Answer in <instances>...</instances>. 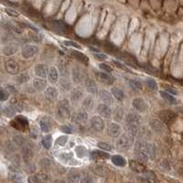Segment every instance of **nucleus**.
Masks as SVG:
<instances>
[{"label":"nucleus","mask_w":183,"mask_h":183,"mask_svg":"<svg viewBox=\"0 0 183 183\" xmlns=\"http://www.w3.org/2000/svg\"><path fill=\"white\" fill-rule=\"evenodd\" d=\"M56 113L57 116L61 120L68 119L70 116H71V103L68 99H62L59 101L56 107Z\"/></svg>","instance_id":"nucleus-1"},{"label":"nucleus","mask_w":183,"mask_h":183,"mask_svg":"<svg viewBox=\"0 0 183 183\" xmlns=\"http://www.w3.org/2000/svg\"><path fill=\"white\" fill-rule=\"evenodd\" d=\"M135 155L140 161H148L149 159L148 152V142L137 140L135 145Z\"/></svg>","instance_id":"nucleus-2"},{"label":"nucleus","mask_w":183,"mask_h":183,"mask_svg":"<svg viewBox=\"0 0 183 183\" xmlns=\"http://www.w3.org/2000/svg\"><path fill=\"white\" fill-rule=\"evenodd\" d=\"M133 141H134V138L128 136L127 134L122 135L116 140V143H115L116 149L118 150H121V151L128 150V149H131V147L133 145Z\"/></svg>","instance_id":"nucleus-3"},{"label":"nucleus","mask_w":183,"mask_h":183,"mask_svg":"<svg viewBox=\"0 0 183 183\" xmlns=\"http://www.w3.org/2000/svg\"><path fill=\"white\" fill-rule=\"evenodd\" d=\"M71 75V80H72V81L75 84H78V85L84 83L86 79H87L85 72L80 67H77V66L74 67V68H72Z\"/></svg>","instance_id":"nucleus-4"},{"label":"nucleus","mask_w":183,"mask_h":183,"mask_svg":"<svg viewBox=\"0 0 183 183\" xmlns=\"http://www.w3.org/2000/svg\"><path fill=\"white\" fill-rule=\"evenodd\" d=\"M89 124L90 127L94 132H102L104 129V121L102 116L99 115L92 116L89 121Z\"/></svg>","instance_id":"nucleus-5"},{"label":"nucleus","mask_w":183,"mask_h":183,"mask_svg":"<svg viewBox=\"0 0 183 183\" xmlns=\"http://www.w3.org/2000/svg\"><path fill=\"white\" fill-rule=\"evenodd\" d=\"M125 122H126V126H140L141 123H142V117L139 115V114L130 112V113L126 114Z\"/></svg>","instance_id":"nucleus-6"},{"label":"nucleus","mask_w":183,"mask_h":183,"mask_svg":"<svg viewBox=\"0 0 183 183\" xmlns=\"http://www.w3.org/2000/svg\"><path fill=\"white\" fill-rule=\"evenodd\" d=\"M39 49L36 45L32 44H27L22 48L21 50V55L25 59H30V58L34 57L35 55L38 53Z\"/></svg>","instance_id":"nucleus-7"},{"label":"nucleus","mask_w":183,"mask_h":183,"mask_svg":"<svg viewBox=\"0 0 183 183\" xmlns=\"http://www.w3.org/2000/svg\"><path fill=\"white\" fill-rule=\"evenodd\" d=\"M71 120H72L73 123H75L77 125H82V124L87 122V120H88V114L84 110L77 111V112L72 114Z\"/></svg>","instance_id":"nucleus-8"},{"label":"nucleus","mask_w":183,"mask_h":183,"mask_svg":"<svg viewBox=\"0 0 183 183\" xmlns=\"http://www.w3.org/2000/svg\"><path fill=\"white\" fill-rule=\"evenodd\" d=\"M83 92L81 88H73L71 92V102L73 104H79L84 99Z\"/></svg>","instance_id":"nucleus-9"},{"label":"nucleus","mask_w":183,"mask_h":183,"mask_svg":"<svg viewBox=\"0 0 183 183\" xmlns=\"http://www.w3.org/2000/svg\"><path fill=\"white\" fill-rule=\"evenodd\" d=\"M95 76L97 78V80L99 81L100 82L104 83V84H113L114 81V77L112 75H110L107 72L104 71H96L95 72Z\"/></svg>","instance_id":"nucleus-10"},{"label":"nucleus","mask_w":183,"mask_h":183,"mask_svg":"<svg viewBox=\"0 0 183 183\" xmlns=\"http://www.w3.org/2000/svg\"><path fill=\"white\" fill-rule=\"evenodd\" d=\"M97 112L100 114V116H102L103 118H110L112 116L113 111L111 110L110 106L108 104L101 103L97 105Z\"/></svg>","instance_id":"nucleus-11"},{"label":"nucleus","mask_w":183,"mask_h":183,"mask_svg":"<svg viewBox=\"0 0 183 183\" xmlns=\"http://www.w3.org/2000/svg\"><path fill=\"white\" fill-rule=\"evenodd\" d=\"M5 69H6V71L8 73L13 74V75H16L19 71V65L14 60H7L5 62Z\"/></svg>","instance_id":"nucleus-12"},{"label":"nucleus","mask_w":183,"mask_h":183,"mask_svg":"<svg viewBox=\"0 0 183 183\" xmlns=\"http://www.w3.org/2000/svg\"><path fill=\"white\" fill-rule=\"evenodd\" d=\"M49 180V176L46 172H39L38 174L29 177V183H43Z\"/></svg>","instance_id":"nucleus-13"},{"label":"nucleus","mask_w":183,"mask_h":183,"mask_svg":"<svg viewBox=\"0 0 183 183\" xmlns=\"http://www.w3.org/2000/svg\"><path fill=\"white\" fill-rule=\"evenodd\" d=\"M99 98L100 100L105 104H108V105H111L114 103V96L112 93H110L108 91L106 90H100L99 91Z\"/></svg>","instance_id":"nucleus-14"},{"label":"nucleus","mask_w":183,"mask_h":183,"mask_svg":"<svg viewBox=\"0 0 183 183\" xmlns=\"http://www.w3.org/2000/svg\"><path fill=\"white\" fill-rule=\"evenodd\" d=\"M132 104H133V107L139 113H144L148 109V104L142 98H135L132 101Z\"/></svg>","instance_id":"nucleus-15"},{"label":"nucleus","mask_w":183,"mask_h":183,"mask_svg":"<svg viewBox=\"0 0 183 183\" xmlns=\"http://www.w3.org/2000/svg\"><path fill=\"white\" fill-rule=\"evenodd\" d=\"M21 155H22L23 161L25 163L29 164L32 160V159H33L34 152L31 149V148H29L28 145H26V146H24L22 149H21Z\"/></svg>","instance_id":"nucleus-16"},{"label":"nucleus","mask_w":183,"mask_h":183,"mask_svg":"<svg viewBox=\"0 0 183 183\" xmlns=\"http://www.w3.org/2000/svg\"><path fill=\"white\" fill-rule=\"evenodd\" d=\"M84 86L86 88V91L89 93H91L92 95H96L97 93H99L98 91V87L97 84L95 82V81L92 80L91 78H87L85 82H84Z\"/></svg>","instance_id":"nucleus-17"},{"label":"nucleus","mask_w":183,"mask_h":183,"mask_svg":"<svg viewBox=\"0 0 183 183\" xmlns=\"http://www.w3.org/2000/svg\"><path fill=\"white\" fill-rule=\"evenodd\" d=\"M23 109V107L20 105V104H14V105H9V106H7V107H5L3 110H2V112H3V114H5L6 116H8V117H12L13 115H15V114L17 113V112H19V111H21Z\"/></svg>","instance_id":"nucleus-18"},{"label":"nucleus","mask_w":183,"mask_h":183,"mask_svg":"<svg viewBox=\"0 0 183 183\" xmlns=\"http://www.w3.org/2000/svg\"><path fill=\"white\" fill-rule=\"evenodd\" d=\"M107 133L110 137H119L122 133V128L120 125H118L117 123H111L108 126Z\"/></svg>","instance_id":"nucleus-19"},{"label":"nucleus","mask_w":183,"mask_h":183,"mask_svg":"<svg viewBox=\"0 0 183 183\" xmlns=\"http://www.w3.org/2000/svg\"><path fill=\"white\" fill-rule=\"evenodd\" d=\"M49 71L50 69L46 64H38L35 67V74L37 77L45 79L46 77H48Z\"/></svg>","instance_id":"nucleus-20"},{"label":"nucleus","mask_w":183,"mask_h":183,"mask_svg":"<svg viewBox=\"0 0 183 183\" xmlns=\"http://www.w3.org/2000/svg\"><path fill=\"white\" fill-rule=\"evenodd\" d=\"M175 118V114L170 110H162L159 113V119H160L164 123H170Z\"/></svg>","instance_id":"nucleus-21"},{"label":"nucleus","mask_w":183,"mask_h":183,"mask_svg":"<svg viewBox=\"0 0 183 183\" xmlns=\"http://www.w3.org/2000/svg\"><path fill=\"white\" fill-rule=\"evenodd\" d=\"M94 107V100L92 96H86L81 102V108L85 112H90Z\"/></svg>","instance_id":"nucleus-22"},{"label":"nucleus","mask_w":183,"mask_h":183,"mask_svg":"<svg viewBox=\"0 0 183 183\" xmlns=\"http://www.w3.org/2000/svg\"><path fill=\"white\" fill-rule=\"evenodd\" d=\"M59 84H60V89L61 91L66 92L69 90H72L71 89V82L69 76H60Z\"/></svg>","instance_id":"nucleus-23"},{"label":"nucleus","mask_w":183,"mask_h":183,"mask_svg":"<svg viewBox=\"0 0 183 183\" xmlns=\"http://www.w3.org/2000/svg\"><path fill=\"white\" fill-rule=\"evenodd\" d=\"M45 98L49 101H54L58 97V90L55 87H48L44 92Z\"/></svg>","instance_id":"nucleus-24"},{"label":"nucleus","mask_w":183,"mask_h":183,"mask_svg":"<svg viewBox=\"0 0 183 183\" xmlns=\"http://www.w3.org/2000/svg\"><path fill=\"white\" fill-rule=\"evenodd\" d=\"M81 180V173L77 170H71L67 175V183H79Z\"/></svg>","instance_id":"nucleus-25"},{"label":"nucleus","mask_w":183,"mask_h":183,"mask_svg":"<svg viewBox=\"0 0 183 183\" xmlns=\"http://www.w3.org/2000/svg\"><path fill=\"white\" fill-rule=\"evenodd\" d=\"M18 44H8L4 46V48L2 49V52L5 56H11L18 51Z\"/></svg>","instance_id":"nucleus-26"},{"label":"nucleus","mask_w":183,"mask_h":183,"mask_svg":"<svg viewBox=\"0 0 183 183\" xmlns=\"http://www.w3.org/2000/svg\"><path fill=\"white\" fill-rule=\"evenodd\" d=\"M59 71L55 67H50L49 71V74H48V80L50 83L55 84L57 83L59 80Z\"/></svg>","instance_id":"nucleus-27"},{"label":"nucleus","mask_w":183,"mask_h":183,"mask_svg":"<svg viewBox=\"0 0 183 183\" xmlns=\"http://www.w3.org/2000/svg\"><path fill=\"white\" fill-rule=\"evenodd\" d=\"M33 87L37 90H46L47 89V81L43 78H39V77H36L33 80Z\"/></svg>","instance_id":"nucleus-28"},{"label":"nucleus","mask_w":183,"mask_h":183,"mask_svg":"<svg viewBox=\"0 0 183 183\" xmlns=\"http://www.w3.org/2000/svg\"><path fill=\"white\" fill-rule=\"evenodd\" d=\"M125 109L121 106H117L115 107L113 111V116H114V120L116 121H122L123 119H125L126 117V113H125Z\"/></svg>","instance_id":"nucleus-29"},{"label":"nucleus","mask_w":183,"mask_h":183,"mask_svg":"<svg viewBox=\"0 0 183 183\" xmlns=\"http://www.w3.org/2000/svg\"><path fill=\"white\" fill-rule=\"evenodd\" d=\"M150 126L151 128L157 132V133H161L164 130V125L163 122L160 119H152L150 121Z\"/></svg>","instance_id":"nucleus-30"},{"label":"nucleus","mask_w":183,"mask_h":183,"mask_svg":"<svg viewBox=\"0 0 183 183\" xmlns=\"http://www.w3.org/2000/svg\"><path fill=\"white\" fill-rule=\"evenodd\" d=\"M111 93L113 94L114 98L118 101H123L125 99V93L121 89L117 88V87H113L111 89Z\"/></svg>","instance_id":"nucleus-31"},{"label":"nucleus","mask_w":183,"mask_h":183,"mask_svg":"<svg viewBox=\"0 0 183 183\" xmlns=\"http://www.w3.org/2000/svg\"><path fill=\"white\" fill-rule=\"evenodd\" d=\"M111 160L115 166H118V167H124V166H126V160L122 156H119V155L113 156L111 158Z\"/></svg>","instance_id":"nucleus-32"},{"label":"nucleus","mask_w":183,"mask_h":183,"mask_svg":"<svg viewBox=\"0 0 183 183\" xmlns=\"http://www.w3.org/2000/svg\"><path fill=\"white\" fill-rule=\"evenodd\" d=\"M13 141L18 147H20V148H23L24 146L27 145V140L22 135H15L13 137Z\"/></svg>","instance_id":"nucleus-33"},{"label":"nucleus","mask_w":183,"mask_h":183,"mask_svg":"<svg viewBox=\"0 0 183 183\" xmlns=\"http://www.w3.org/2000/svg\"><path fill=\"white\" fill-rule=\"evenodd\" d=\"M71 54H72V56H74L77 60H81V62H83V63H85V64H88L89 59H88V57H87L86 55H84L83 53H81V52L78 51V50H72V51H71Z\"/></svg>","instance_id":"nucleus-34"},{"label":"nucleus","mask_w":183,"mask_h":183,"mask_svg":"<svg viewBox=\"0 0 183 183\" xmlns=\"http://www.w3.org/2000/svg\"><path fill=\"white\" fill-rule=\"evenodd\" d=\"M160 96L164 99V100H166L168 103H171V104H175V103H178V101H177V99L175 98V97H173L170 93H169V92H160Z\"/></svg>","instance_id":"nucleus-35"},{"label":"nucleus","mask_w":183,"mask_h":183,"mask_svg":"<svg viewBox=\"0 0 183 183\" xmlns=\"http://www.w3.org/2000/svg\"><path fill=\"white\" fill-rule=\"evenodd\" d=\"M130 167H131V169L134 171H137L138 173H144V172L146 171L145 167L142 164H140L138 162H136V161H131L130 162Z\"/></svg>","instance_id":"nucleus-36"},{"label":"nucleus","mask_w":183,"mask_h":183,"mask_svg":"<svg viewBox=\"0 0 183 183\" xmlns=\"http://www.w3.org/2000/svg\"><path fill=\"white\" fill-rule=\"evenodd\" d=\"M17 145L14 143V141L13 140H7L6 142H5V144H4V149L6 150V151H8V152H9V153H12V152H15L16 151V149H17Z\"/></svg>","instance_id":"nucleus-37"},{"label":"nucleus","mask_w":183,"mask_h":183,"mask_svg":"<svg viewBox=\"0 0 183 183\" xmlns=\"http://www.w3.org/2000/svg\"><path fill=\"white\" fill-rule=\"evenodd\" d=\"M92 159H107L109 158V155L103 151H99V150H94L91 153Z\"/></svg>","instance_id":"nucleus-38"},{"label":"nucleus","mask_w":183,"mask_h":183,"mask_svg":"<svg viewBox=\"0 0 183 183\" xmlns=\"http://www.w3.org/2000/svg\"><path fill=\"white\" fill-rule=\"evenodd\" d=\"M52 145V137L50 135H47L42 139V146L45 149H50Z\"/></svg>","instance_id":"nucleus-39"},{"label":"nucleus","mask_w":183,"mask_h":183,"mask_svg":"<svg viewBox=\"0 0 183 183\" xmlns=\"http://www.w3.org/2000/svg\"><path fill=\"white\" fill-rule=\"evenodd\" d=\"M148 152H149V159H156V147L154 144L152 143H149L148 142Z\"/></svg>","instance_id":"nucleus-40"},{"label":"nucleus","mask_w":183,"mask_h":183,"mask_svg":"<svg viewBox=\"0 0 183 183\" xmlns=\"http://www.w3.org/2000/svg\"><path fill=\"white\" fill-rule=\"evenodd\" d=\"M128 84H129V87L134 90V91H139L141 89V83L138 81L135 80V79H131L128 81Z\"/></svg>","instance_id":"nucleus-41"},{"label":"nucleus","mask_w":183,"mask_h":183,"mask_svg":"<svg viewBox=\"0 0 183 183\" xmlns=\"http://www.w3.org/2000/svg\"><path fill=\"white\" fill-rule=\"evenodd\" d=\"M30 79V76L28 72H24L22 74L18 75V82L22 84V83H25V82H28L29 81Z\"/></svg>","instance_id":"nucleus-42"},{"label":"nucleus","mask_w":183,"mask_h":183,"mask_svg":"<svg viewBox=\"0 0 183 183\" xmlns=\"http://www.w3.org/2000/svg\"><path fill=\"white\" fill-rule=\"evenodd\" d=\"M10 180L13 183H24L23 178L18 175V173H11L10 174Z\"/></svg>","instance_id":"nucleus-43"},{"label":"nucleus","mask_w":183,"mask_h":183,"mask_svg":"<svg viewBox=\"0 0 183 183\" xmlns=\"http://www.w3.org/2000/svg\"><path fill=\"white\" fill-rule=\"evenodd\" d=\"M146 84L148 86V88H149L152 91H157L158 90V84L156 82V81L153 79H149L146 81Z\"/></svg>","instance_id":"nucleus-44"},{"label":"nucleus","mask_w":183,"mask_h":183,"mask_svg":"<svg viewBox=\"0 0 183 183\" xmlns=\"http://www.w3.org/2000/svg\"><path fill=\"white\" fill-rule=\"evenodd\" d=\"M39 126H40L41 131L44 132V133H48V132H50V126L49 125V123H48L47 121H45V120H41V121H40Z\"/></svg>","instance_id":"nucleus-45"},{"label":"nucleus","mask_w":183,"mask_h":183,"mask_svg":"<svg viewBox=\"0 0 183 183\" xmlns=\"http://www.w3.org/2000/svg\"><path fill=\"white\" fill-rule=\"evenodd\" d=\"M53 26H54V28L59 30V31H61V32H65V30H66V27L62 24L61 22H60V21H54L53 22Z\"/></svg>","instance_id":"nucleus-46"},{"label":"nucleus","mask_w":183,"mask_h":183,"mask_svg":"<svg viewBox=\"0 0 183 183\" xmlns=\"http://www.w3.org/2000/svg\"><path fill=\"white\" fill-rule=\"evenodd\" d=\"M98 148L100 149H102V150H104V151H111L112 150V146L111 145H109V144H107V143H104V142H100V143H98Z\"/></svg>","instance_id":"nucleus-47"},{"label":"nucleus","mask_w":183,"mask_h":183,"mask_svg":"<svg viewBox=\"0 0 183 183\" xmlns=\"http://www.w3.org/2000/svg\"><path fill=\"white\" fill-rule=\"evenodd\" d=\"M9 92L7 91L4 87H2L1 88V96H0V100H1V102H4V101H6V100H8V96H9Z\"/></svg>","instance_id":"nucleus-48"},{"label":"nucleus","mask_w":183,"mask_h":183,"mask_svg":"<svg viewBox=\"0 0 183 183\" xmlns=\"http://www.w3.org/2000/svg\"><path fill=\"white\" fill-rule=\"evenodd\" d=\"M67 140H68V137H66V136H60V137H58L57 140H56V145L64 146L67 143Z\"/></svg>","instance_id":"nucleus-49"},{"label":"nucleus","mask_w":183,"mask_h":183,"mask_svg":"<svg viewBox=\"0 0 183 183\" xmlns=\"http://www.w3.org/2000/svg\"><path fill=\"white\" fill-rule=\"evenodd\" d=\"M61 131L65 134H71L72 131H73V127L70 125H64V126H61Z\"/></svg>","instance_id":"nucleus-50"},{"label":"nucleus","mask_w":183,"mask_h":183,"mask_svg":"<svg viewBox=\"0 0 183 183\" xmlns=\"http://www.w3.org/2000/svg\"><path fill=\"white\" fill-rule=\"evenodd\" d=\"M99 68L101 69L103 71H104V72H111L113 71L112 68L108 64H105V63H100L99 64Z\"/></svg>","instance_id":"nucleus-51"},{"label":"nucleus","mask_w":183,"mask_h":183,"mask_svg":"<svg viewBox=\"0 0 183 183\" xmlns=\"http://www.w3.org/2000/svg\"><path fill=\"white\" fill-rule=\"evenodd\" d=\"M63 44L67 47H73V48H76V49H80L81 46L77 43V42H74V41H71V40H67V41H63Z\"/></svg>","instance_id":"nucleus-52"},{"label":"nucleus","mask_w":183,"mask_h":183,"mask_svg":"<svg viewBox=\"0 0 183 183\" xmlns=\"http://www.w3.org/2000/svg\"><path fill=\"white\" fill-rule=\"evenodd\" d=\"M81 183H93V180L91 176L89 175H85L81 178Z\"/></svg>","instance_id":"nucleus-53"},{"label":"nucleus","mask_w":183,"mask_h":183,"mask_svg":"<svg viewBox=\"0 0 183 183\" xmlns=\"http://www.w3.org/2000/svg\"><path fill=\"white\" fill-rule=\"evenodd\" d=\"M40 166L43 169H49L50 167V160H49L48 159H44L40 161Z\"/></svg>","instance_id":"nucleus-54"},{"label":"nucleus","mask_w":183,"mask_h":183,"mask_svg":"<svg viewBox=\"0 0 183 183\" xmlns=\"http://www.w3.org/2000/svg\"><path fill=\"white\" fill-rule=\"evenodd\" d=\"M4 88H5L7 91L9 93H17V92H18L17 89H16L14 86L10 85V84H7V85H5V86H4Z\"/></svg>","instance_id":"nucleus-55"},{"label":"nucleus","mask_w":183,"mask_h":183,"mask_svg":"<svg viewBox=\"0 0 183 183\" xmlns=\"http://www.w3.org/2000/svg\"><path fill=\"white\" fill-rule=\"evenodd\" d=\"M93 57L99 60H103L105 59H107V56L103 53H100V52H96V53H93Z\"/></svg>","instance_id":"nucleus-56"},{"label":"nucleus","mask_w":183,"mask_h":183,"mask_svg":"<svg viewBox=\"0 0 183 183\" xmlns=\"http://www.w3.org/2000/svg\"><path fill=\"white\" fill-rule=\"evenodd\" d=\"M7 12H8L9 15L13 16V17H18V14L17 12L13 11V10H10V9H8V10H7Z\"/></svg>","instance_id":"nucleus-57"},{"label":"nucleus","mask_w":183,"mask_h":183,"mask_svg":"<svg viewBox=\"0 0 183 183\" xmlns=\"http://www.w3.org/2000/svg\"><path fill=\"white\" fill-rule=\"evenodd\" d=\"M113 62H114V63L115 64V65H116V66L120 67L121 69H126V68H124V65H123V64H121L120 62H118V61H116V60H113Z\"/></svg>","instance_id":"nucleus-58"},{"label":"nucleus","mask_w":183,"mask_h":183,"mask_svg":"<svg viewBox=\"0 0 183 183\" xmlns=\"http://www.w3.org/2000/svg\"><path fill=\"white\" fill-rule=\"evenodd\" d=\"M171 92V93H173V94H177L178 92H177V91H173V89H170V88H168L167 89V92Z\"/></svg>","instance_id":"nucleus-59"},{"label":"nucleus","mask_w":183,"mask_h":183,"mask_svg":"<svg viewBox=\"0 0 183 183\" xmlns=\"http://www.w3.org/2000/svg\"><path fill=\"white\" fill-rule=\"evenodd\" d=\"M55 183H66L64 180H58L55 181Z\"/></svg>","instance_id":"nucleus-60"}]
</instances>
